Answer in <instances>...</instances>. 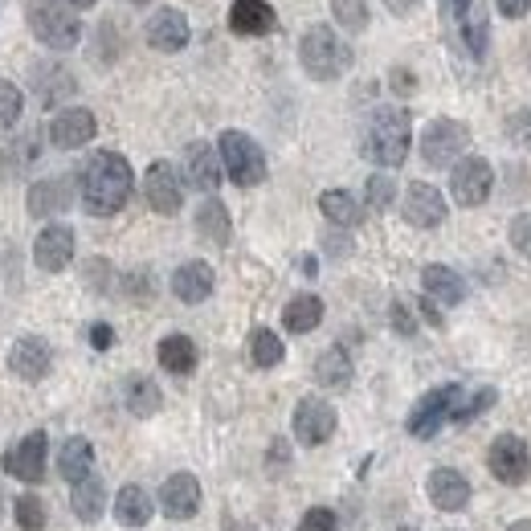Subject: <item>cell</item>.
Returning <instances> with one entry per match:
<instances>
[{"mask_svg": "<svg viewBox=\"0 0 531 531\" xmlns=\"http://www.w3.org/2000/svg\"><path fill=\"white\" fill-rule=\"evenodd\" d=\"M82 204L86 212H95V217H115L123 204L131 201V164L119 151H95V156L86 159L82 168Z\"/></svg>", "mask_w": 531, "mask_h": 531, "instance_id": "obj_1", "label": "cell"}, {"mask_svg": "<svg viewBox=\"0 0 531 531\" xmlns=\"http://www.w3.org/2000/svg\"><path fill=\"white\" fill-rule=\"evenodd\" d=\"M409 143H413L409 111H401V106H381V111L368 115L360 151L372 159V164H381V168H401L404 156H409Z\"/></svg>", "mask_w": 531, "mask_h": 531, "instance_id": "obj_2", "label": "cell"}, {"mask_svg": "<svg viewBox=\"0 0 531 531\" xmlns=\"http://www.w3.org/2000/svg\"><path fill=\"white\" fill-rule=\"evenodd\" d=\"M298 62L315 82H335L351 70V45L340 42L331 25H311L298 42Z\"/></svg>", "mask_w": 531, "mask_h": 531, "instance_id": "obj_3", "label": "cell"}, {"mask_svg": "<svg viewBox=\"0 0 531 531\" xmlns=\"http://www.w3.org/2000/svg\"><path fill=\"white\" fill-rule=\"evenodd\" d=\"M25 21H29L33 37L50 50H74L82 42L78 12L65 0H25Z\"/></svg>", "mask_w": 531, "mask_h": 531, "instance_id": "obj_4", "label": "cell"}, {"mask_svg": "<svg viewBox=\"0 0 531 531\" xmlns=\"http://www.w3.org/2000/svg\"><path fill=\"white\" fill-rule=\"evenodd\" d=\"M217 156H221L225 176H229L237 189H254V184L266 181V151L258 148L245 131H221Z\"/></svg>", "mask_w": 531, "mask_h": 531, "instance_id": "obj_5", "label": "cell"}, {"mask_svg": "<svg viewBox=\"0 0 531 531\" xmlns=\"http://www.w3.org/2000/svg\"><path fill=\"white\" fill-rule=\"evenodd\" d=\"M458 401H462V389H458V384L429 389V393H425L421 401L413 404V413H409L404 429H409L413 437H421V442H429V437H437V429H442V425L454 421Z\"/></svg>", "mask_w": 531, "mask_h": 531, "instance_id": "obj_6", "label": "cell"}, {"mask_svg": "<svg viewBox=\"0 0 531 531\" xmlns=\"http://www.w3.org/2000/svg\"><path fill=\"white\" fill-rule=\"evenodd\" d=\"M470 148V131L458 119H434L421 131V156L429 168H450L462 159V151Z\"/></svg>", "mask_w": 531, "mask_h": 531, "instance_id": "obj_7", "label": "cell"}, {"mask_svg": "<svg viewBox=\"0 0 531 531\" xmlns=\"http://www.w3.org/2000/svg\"><path fill=\"white\" fill-rule=\"evenodd\" d=\"M495 189V168L482 156H462L450 172V192L462 209H478Z\"/></svg>", "mask_w": 531, "mask_h": 531, "instance_id": "obj_8", "label": "cell"}, {"mask_svg": "<svg viewBox=\"0 0 531 531\" xmlns=\"http://www.w3.org/2000/svg\"><path fill=\"white\" fill-rule=\"evenodd\" d=\"M487 466H490V474L499 478V482H507V487L527 482V474H531L527 442L515 437V434H499L495 442H490V450H487Z\"/></svg>", "mask_w": 531, "mask_h": 531, "instance_id": "obj_9", "label": "cell"}, {"mask_svg": "<svg viewBox=\"0 0 531 531\" xmlns=\"http://www.w3.org/2000/svg\"><path fill=\"white\" fill-rule=\"evenodd\" d=\"M45 454H50V437H45V434H29V437H21L9 454L0 458V466H4V474H12V478H21V482H29V487H37V482H45Z\"/></svg>", "mask_w": 531, "mask_h": 531, "instance_id": "obj_10", "label": "cell"}, {"mask_svg": "<svg viewBox=\"0 0 531 531\" xmlns=\"http://www.w3.org/2000/svg\"><path fill=\"white\" fill-rule=\"evenodd\" d=\"M98 131V119L95 111H86V106H65L58 115L50 119V143L62 151H74V148H86Z\"/></svg>", "mask_w": 531, "mask_h": 531, "instance_id": "obj_11", "label": "cell"}, {"mask_svg": "<svg viewBox=\"0 0 531 531\" xmlns=\"http://www.w3.org/2000/svg\"><path fill=\"white\" fill-rule=\"evenodd\" d=\"M143 196H148V204L156 212H164V217L181 212V204H184V181L176 176V168H172L168 159H156V164L148 168V176H143Z\"/></svg>", "mask_w": 531, "mask_h": 531, "instance_id": "obj_12", "label": "cell"}, {"mask_svg": "<svg viewBox=\"0 0 531 531\" xmlns=\"http://www.w3.org/2000/svg\"><path fill=\"white\" fill-rule=\"evenodd\" d=\"M335 434V409L323 396H303L295 404V437L303 446H323Z\"/></svg>", "mask_w": 531, "mask_h": 531, "instance_id": "obj_13", "label": "cell"}, {"mask_svg": "<svg viewBox=\"0 0 531 531\" xmlns=\"http://www.w3.org/2000/svg\"><path fill=\"white\" fill-rule=\"evenodd\" d=\"M33 262L42 266L45 274H62L65 266L74 262V229L70 225H45L33 242Z\"/></svg>", "mask_w": 531, "mask_h": 531, "instance_id": "obj_14", "label": "cell"}, {"mask_svg": "<svg viewBox=\"0 0 531 531\" xmlns=\"http://www.w3.org/2000/svg\"><path fill=\"white\" fill-rule=\"evenodd\" d=\"M401 212H404V221L417 225V229H437V225L446 221V196H442L434 184L417 181V184H409V189H404Z\"/></svg>", "mask_w": 531, "mask_h": 531, "instance_id": "obj_15", "label": "cell"}, {"mask_svg": "<svg viewBox=\"0 0 531 531\" xmlns=\"http://www.w3.org/2000/svg\"><path fill=\"white\" fill-rule=\"evenodd\" d=\"M159 507H164L168 519H192L201 511V482H196V474H189V470L172 474L159 487Z\"/></svg>", "mask_w": 531, "mask_h": 531, "instance_id": "obj_16", "label": "cell"}, {"mask_svg": "<svg viewBox=\"0 0 531 531\" xmlns=\"http://www.w3.org/2000/svg\"><path fill=\"white\" fill-rule=\"evenodd\" d=\"M50 360H53L50 343L37 340V335H21V340L12 343V351H9V372L17 376V381H25V384H37V381H45Z\"/></svg>", "mask_w": 531, "mask_h": 531, "instance_id": "obj_17", "label": "cell"}, {"mask_svg": "<svg viewBox=\"0 0 531 531\" xmlns=\"http://www.w3.org/2000/svg\"><path fill=\"white\" fill-rule=\"evenodd\" d=\"M184 184L196 192H212L217 184H221V156H217V148L212 143H189L184 148Z\"/></svg>", "mask_w": 531, "mask_h": 531, "instance_id": "obj_18", "label": "cell"}, {"mask_svg": "<svg viewBox=\"0 0 531 531\" xmlns=\"http://www.w3.org/2000/svg\"><path fill=\"white\" fill-rule=\"evenodd\" d=\"M192 29H189V17H184L181 9H159L151 12L148 21V45L159 53H181L184 45H189Z\"/></svg>", "mask_w": 531, "mask_h": 531, "instance_id": "obj_19", "label": "cell"}, {"mask_svg": "<svg viewBox=\"0 0 531 531\" xmlns=\"http://www.w3.org/2000/svg\"><path fill=\"white\" fill-rule=\"evenodd\" d=\"M25 204H29L33 217H58V212H65L74 204V181L70 176H45V181H37L29 189Z\"/></svg>", "mask_w": 531, "mask_h": 531, "instance_id": "obj_20", "label": "cell"}, {"mask_svg": "<svg viewBox=\"0 0 531 531\" xmlns=\"http://www.w3.org/2000/svg\"><path fill=\"white\" fill-rule=\"evenodd\" d=\"M217 287V274H212L209 262H184L176 274H172V295L181 298V303H204Z\"/></svg>", "mask_w": 531, "mask_h": 531, "instance_id": "obj_21", "label": "cell"}, {"mask_svg": "<svg viewBox=\"0 0 531 531\" xmlns=\"http://www.w3.org/2000/svg\"><path fill=\"white\" fill-rule=\"evenodd\" d=\"M429 499H434L437 511H462L470 503V482L458 470L437 466L429 474Z\"/></svg>", "mask_w": 531, "mask_h": 531, "instance_id": "obj_22", "label": "cell"}, {"mask_svg": "<svg viewBox=\"0 0 531 531\" xmlns=\"http://www.w3.org/2000/svg\"><path fill=\"white\" fill-rule=\"evenodd\" d=\"M421 282H425V295L434 298L437 307H458V303L466 298V282H462V274L450 270V266H437V262L425 266Z\"/></svg>", "mask_w": 531, "mask_h": 531, "instance_id": "obj_23", "label": "cell"}, {"mask_svg": "<svg viewBox=\"0 0 531 531\" xmlns=\"http://www.w3.org/2000/svg\"><path fill=\"white\" fill-rule=\"evenodd\" d=\"M278 25L274 9L266 4V0H234V9H229V29L242 33V37H262Z\"/></svg>", "mask_w": 531, "mask_h": 531, "instance_id": "obj_24", "label": "cell"}, {"mask_svg": "<svg viewBox=\"0 0 531 531\" xmlns=\"http://www.w3.org/2000/svg\"><path fill=\"white\" fill-rule=\"evenodd\" d=\"M319 323H323V298L319 295H295L287 307H282V327H287L290 335H307Z\"/></svg>", "mask_w": 531, "mask_h": 531, "instance_id": "obj_25", "label": "cell"}, {"mask_svg": "<svg viewBox=\"0 0 531 531\" xmlns=\"http://www.w3.org/2000/svg\"><path fill=\"white\" fill-rule=\"evenodd\" d=\"M156 356H159V368L172 372V376H189L196 368V343L189 335H164Z\"/></svg>", "mask_w": 531, "mask_h": 531, "instance_id": "obj_26", "label": "cell"}, {"mask_svg": "<svg viewBox=\"0 0 531 531\" xmlns=\"http://www.w3.org/2000/svg\"><path fill=\"white\" fill-rule=\"evenodd\" d=\"M58 470H62L65 482H82L90 470H95V446L86 437H70L62 450H58Z\"/></svg>", "mask_w": 531, "mask_h": 531, "instance_id": "obj_27", "label": "cell"}, {"mask_svg": "<svg viewBox=\"0 0 531 531\" xmlns=\"http://www.w3.org/2000/svg\"><path fill=\"white\" fill-rule=\"evenodd\" d=\"M70 507H74V515L82 523H95L98 515L106 511V487H103V478L95 474H86L82 482H74V495H70Z\"/></svg>", "mask_w": 531, "mask_h": 531, "instance_id": "obj_28", "label": "cell"}, {"mask_svg": "<svg viewBox=\"0 0 531 531\" xmlns=\"http://www.w3.org/2000/svg\"><path fill=\"white\" fill-rule=\"evenodd\" d=\"M196 234H201L209 245H225V242H229V234H234V225H229V209H225L217 196H209V201L196 209Z\"/></svg>", "mask_w": 531, "mask_h": 531, "instance_id": "obj_29", "label": "cell"}, {"mask_svg": "<svg viewBox=\"0 0 531 531\" xmlns=\"http://www.w3.org/2000/svg\"><path fill=\"white\" fill-rule=\"evenodd\" d=\"M319 209H323V217H327L331 225H340V229H351V225L364 221L360 201H356L351 192H343V189H327V192H323V196H319Z\"/></svg>", "mask_w": 531, "mask_h": 531, "instance_id": "obj_30", "label": "cell"}, {"mask_svg": "<svg viewBox=\"0 0 531 531\" xmlns=\"http://www.w3.org/2000/svg\"><path fill=\"white\" fill-rule=\"evenodd\" d=\"M115 519L123 523V527H143V523L151 519V495L143 487H123L115 495Z\"/></svg>", "mask_w": 531, "mask_h": 531, "instance_id": "obj_31", "label": "cell"}, {"mask_svg": "<svg viewBox=\"0 0 531 531\" xmlns=\"http://www.w3.org/2000/svg\"><path fill=\"white\" fill-rule=\"evenodd\" d=\"M315 381L323 389H348L351 384V356L343 348H327L315 360Z\"/></svg>", "mask_w": 531, "mask_h": 531, "instance_id": "obj_32", "label": "cell"}, {"mask_svg": "<svg viewBox=\"0 0 531 531\" xmlns=\"http://www.w3.org/2000/svg\"><path fill=\"white\" fill-rule=\"evenodd\" d=\"M123 401H127V409L135 417H151V413H159L164 393H159L156 381H148V376H127V384H123Z\"/></svg>", "mask_w": 531, "mask_h": 531, "instance_id": "obj_33", "label": "cell"}, {"mask_svg": "<svg viewBox=\"0 0 531 531\" xmlns=\"http://www.w3.org/2000/svg\"><path fill=\"white\" fill-rule=\"evenodd\" d=\"M33 86H37V98H42L45 106H53L58 98L74 95V78H70V70H62V65H50V70H37V78H33Z\"/></svg>", "mask_w": 531, "mask_h": 531, "instance_id": "obj_34", "label": "cell"}, {"mask_svg": "<svg viewBox=\"0 0 531 531\" xmlns=\"http://www.w3.org/2000/svg\"><path fill=\"white\" fill-rule=\"evenodd\" d=\"M282 356H287V348H282V340H278L270 327H258L254 335H250V360H254L258 368H274V364H282Z\"/></svg>", "mask_w": 531, "mask_h": 531, "instance_id": "obj_35", "label": "cell"}, {"mask_svg": "<svg viewBox=\"0 0 531 531\" xmlns=\"http://www.w3.org/2000/svg\"><path fill=\"white\" fill-rule=\"evenodd\" d=\"M331 12H335L340 29H348V33L368 29V0H331Z\"/></svg>", "mask_w": 531, "mask_h": 531, "instance_id": "obj_36", "label": "cell"}, {"mask_svg": "<svg viewBox=\"0 0 531 531\" xmlns=\"http://www.w3.org/2000/svg\"><path fill=\"white\" fill-rule=\"evenodd\" d=\"M12 519L21 531H42L45 527V503L37 495H21V499L12 503Z\"/></svg>", "mask_w": 531, "mask_h": 531, "instance_id": "obj_37", "label": "cell"}, {"mask_svg": "<svg viewBox=\"0 0 531 531\" xmlns=\"http://www.w3.org/2000/svg\"><path fill=\"white\" fill-rule=\"evenodd\" d=\"M21 111H25V95L9 78H0V127H17V123H21Z\"/></svg>", "mask_w": 531, "mask_h": 531, "instance_id": "obj_38", "label": "cell"}, {"mask_svg": "<svg viewBox=\"0 0 531 531\" xmlns=\"http://www.w3.org/2000/svg\"><path fill=\"white\" fill-rule=\"evenodd\" d=\"M364 196H368V209H376V212H384V209H393V201H396V181L393 176H368V184H364Z\"/></svg>", "mask_w": 531, "mask_h": 531, "instance_id": "obj_39", "label": "cell"}, {"mask_svg": "<svg viewBox=\"0 0 531 531\" xmlns=\"http://www.w3.org/2000/svg\"><path fill=\"white\" fill-rule=\"evenodd\" d=\"M462 37H466V50L474 53V58H482V53H487V37H490L487 17L470 9L466 17H462Z\"/></svg>", "mask_w": 531, "mask_h": 531, "instance_id": "obj_40", "label": "cell"}, {"mask_svg": "<svg viewBox=\"0 0 531 531\" xmlns=\"http://www.w3.org/2000/svg\"><path fill=\"white\" fill-rule=\"evenodd\" d=\"M495 389H478L470 401H458V409H454V421H470V417H478V413H487L490 404H495Z\"/></svg>", "mask_w": 531, "mask_h": 531, "instance_id": "obj_41", "label": "cell"}, {"mask_svg": "<svg viewBox=\"0 0 531 531\" xmlns=\"http://www.w3.org/2000/svg\"><path fill=\"white\" fill-rule=\"evenodd\" d=\"M298 531H340V519H335L331 507H311L298 523Z\"/></svg>", "mask_w": 531, "mask_h": 531, "instance_id": "obj_42", "label": "cell"}, {"mask_svg": "<svg viewBox=\"0 0 531 531\" xmlns=\"http://www.w3.org/2000/svg\"><path fill=\"white\" fill-rule=\"evenodd\" d=\"M511 245L531 262V212H519V217L511 221Z\"/></svg>", "mask_w": 531, "mask_h": 531, "instance_id": "obj_43", "label": "cell"}, {"mask_svg": "<svg viewBox=\"0 0 531 531\" xmlns=\"http://www.w3.org/2000/svg\"><path fill=\"white\" fill-rule=\"evenodd\" d=\"M389 319H393V327L401 331V335H413V331H417V319H413V311L404 307V303H393V307H389Z\"/></svg>", "mask_w": 531, "mask_h": 531, "instance_id": "obj_44", "label": "cell"}, {"mask_svg": "<svg viewBox=\"0 0 531 531\" xmlns=\"http://www.w3.org/2000/svg\"><path fill=\"white\" fill-rule=\"evenodd\" d=\"M103 274H111V266L103 262V258H95V262H86V282L95 290H111V278H103Z\"/></svg>", "mask_w": 531, "mask_h": 531, "instance_id": "obj_45", "label": "cell"}, {"mask_svg": "<svg viewBox=\"0 0 531 531\" xmlns=\"http://www.w3.org/2000/svg\"><path fill=\"white\" fill-rule=\"evenodd\" d=\"M266 466L270 470H282V466H290V446L282 442V437H274L270 442V454H266Z\"/></svg>", "mask_w": 531, "mask_h": 531, "instance_id": "obj_46", "label": "cell"}, {"mask_svg": "<svg viewBox=\"0 0 531 531\" xmlns=\"http://www.w3.org/2000/svg\"><path fill=\"white\" fill-rule=\"evenodd\" d=\"M389 86H393L396 95H413V90H417V78H413V70H404V65H396L393 74H389Z\"/></svg>", "mask_w": 531, "mask_h": 531, "instance_id": "obj_47", "label": "cell"}, {"mask_svg": "<svg viewBox=\"0 0 531 531\" xmlns=\"http://www.w3.org/2000/svg\"><path fill=\"white\" fill-rule=\"evenodd\" d=\"M90 343H95L98 351H106L115 343V327H111V323H95V327H90Z\"/></svg>", "mask_w": 531, "mask_h": 531, "instance_id": "obj_48", "label": "cell"}, {"mask_svg": "<svg viewBox=\"0 0 531 531\" xmlns=\"http://www.w3.org/2000/svg\"><path fill=\"white\" fill-rule=\"evenodd\" d=\"M417 311H421V315H425V323H429V327H442V323H446V315H442V307H437V303H434V298H429V295H425L421 303H417Z\"/></svg>", "mask_w": 531, "mask_h": 531, "instance_id": "obj_49", "label": "cell"}, {"mask_svg": "<svg viewBox=\"0 0 531 531\" xmlns=\"http://www.w3.org/2000/svg\"><path fill=\"white\" fill-rule=\"evenodd\" d=\"M507 131H511V135H519L523 143H531V115H527V111H519V115H511Z\"/></svg>", "mask_w": 531, "mask_h": 531, "instance_id": "obj_50", "label": "cell"}, {"mask_svg": "<svg viewBox=\"0 0 531 531\" xmlns=\"http://www.w3.org/2000/svg\"><path fill=\"white\" fill-rule=\"evenodd\" d=\"M531 0H499V12L503 17H511V21H519V17H527Z\"/></svg>", "mask_w": 531, "mask_h": 531, "instance_id": "obj_51", "label": "cell"}, {"mask_svg": "<svg viewBox=\"0 0 531 531\" xmlns=\"http://www.w3.org/2000/svg\"><path fill=\"white\" fill-rule=\"evenodd\" d=\"M127 290H131V298H148V295H151L148 274H131V278H127Z\"/></svg>", "mask_w": 531, "mask_h": 531, "instance_id": "obj_52", "label": "cell"}, {"mask_svg": "<svg viewBox=\"0 0 531 531\" xmlns=\"http://www.w3.org/2000/svg\"><path fill=\"white\" fill-rule=\"evenodd\" d=\"M384 9L393 12V17H409L417 9V0H384Z\"/></svg>", "mask_w": 531, "mask_h": 531, "instance_id": "obj_53", "label": "cell"}, {"mask_svg": "<svg viewBox=\"0 0 531 531\" xmlns=\"http://www.w3.org/2000/svg\"><path fill=\"white\" fill-rule=\"evenodd\" d=\"M442 4H446L450 17H458V21H462V17L470 12V4H474V0H442Z\"/></svg>", "mask_w": 531, "mask_h": 531, "instance_id": "obj_54", "label": "cell"}, {"mask_svg": "<svg viewBox=\"0 0 531 531\" xmlns=\"http://www.w3.org/2000/svg\"><path fill=\"white\" fill-rule=\"evenodd\" d=\"M327 250H331V254H348L351 245H348V237H335V234H331V237H327Z\"/></svg>", "mask_w": 531, "mask_h": 531, "instance_id": "obj_55", "label": "cell"}, {"mask_svg": "<svg viewBox=\"0 0 531 531\" xmlns=\"http://www.w3.org/2000/svg\"><path fill=\"white\" fill-rule=\"evenodd\" d=\"M65 4H70V9H95L98 0H65Z\"/></svg>", "mask_w": 531, "mask_h": 531, "instance_id": "obj_56", "label": "cell"}, {"mask_svg": "<svg viewBox=\"0 0 531 531\" xmlns=\"http://www.w3.org/2000/svg\"><path fill=\"white\" fill-rule=\"evenodd\" d=\"M507 531H531V519H519V523H511Z\"/></svg>", "mask_w": 531, "mask_h": 531, "instance_id": "obj_57", "label": "cell"}, {"mask_svg": "<svg viewBox=\"0 0 531 531\" xmlns=\"http://www.w3.org/2000/svg\"><path fill=\"white\" fill-rule=\"evenodd\" d=\"M131 4H148V0H131Z\"/></svg>", "mask_w": 531, "mask_h": 531, "instance_id": "obj_58", "label": "cell"}, {"mask_svg": "<svg viewBox=\"0 0 531 531\" xmlns=\"http://www.w3.org/2000/svg\"><path fill=\"white\" fill-rule=\"evenodd\" d=\"M401 531H417V527H401Z\"/></svg>", "mask_w": 531, "mask_h": 531, "instance_id": "obj_59", "label": "cell"}]
</instances>
